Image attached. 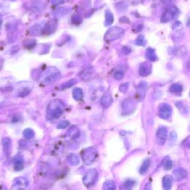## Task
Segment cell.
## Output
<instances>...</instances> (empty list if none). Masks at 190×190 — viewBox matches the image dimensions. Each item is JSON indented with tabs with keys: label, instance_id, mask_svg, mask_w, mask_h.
<instances>
[{
	"label": "cell",
	"instance_id": "cell-5",
	"mask_svg": "<svg viewBox=\"0 0 190 190\" xmlns=\"http://www.w3.org/2000/svg\"><path fill=\"white\" fill-rule=\"evenodd\" d=\"M98 176V173L96 169H90V170L86 173V175L83 177L82 182H83L84 184L86 186L92 185L94 184V182L97 181Z\"/></svg>",
	"mask_w": 190,
	"mask_h": 190
},
{
	"label": "cell",
	"instance_id": "cell-19",
	"mask_svg": "<svg viewBox=\"0 0 190 190\" xmlns=\"http://www.w3.org/2000/svg\"><path fill=\"white\" fill-rule=\"evenodd\" d=\"M73 97L76 100H80L83 97V92L82 90L80 88H76L73 90Z\"/></svg>",
	"mask_w": 190,
	"mask_h": 190
},
{
	"label": "cell",
	"instance_id": "cell-2",
	"mask_svg": "<svg viewBox=\"0 0 190 190\" xmlns=\"http://www.w3.org/2000/svg\"><path fill=\"white\" fill-rule=\"evenodd\" d=\"M123 34H124V30L123 28L118 27V26L110 28L105 34V41L108 42L114 41V40L120 38L123 35Z\"/></svg>",
	"mask_w": 190,
	"mask_h": 190
},
{
	"label": "cell",
	"instance_id": "cell-8",
	"mask_svg": "<svg viewBox=\"0 0 190 190\" xmlns=\"http://www.w3.org/2000/svg\"><path fill=\"white\" fill-rule=\"evenodd\" d=\"M167 138V129L166 127H160L157 132V140L159 145L164 144Z\"/></svg>",
	"mask_w": 190,
	"mask_h": 190
},
{
	"label": "cell",
	"instance_id": "cell-37",
	"mask_svg": "<svg viewBox=\"0 0 190 190\" xmlns=\"http://www.w3.org/2000/svg\"><path fill=\"white\" fill-rule=\"evenodd\" d=\"M123 50L125 51V53H126V54H129V53H130L131 50L129 49V48H128L127 47H124V48H123Z\"/></svg>",
	"mask_w": 190,
	"mask_h": 190
},
{
	"label": "cell",
	"instance_id": "cell-13",
	"mask_svg": "<svg viewBox=\"0 0 190 190\" xmlns=\"http://www.w3.org/2000/svg\"><path fill=\"white\" fill-rule=\"evenodd\" d=\"M13 162L14 164H15V170L17 171H19L22 170L24 167V164H23V159L21 155H18L14 157L13 159Z\"/></svg>",
	"mask_w": 190,
	"mask_h": 190
},
{
	"label": "cell",
	"instance_id": "cell-17",
	"mask_svg": "<svg viewBox=\"0 0 190 190\" xmlns=\"http://www.w3.org/2000/svg\"><path fill=\"white\" fill-rule=\"evenodd\" d=\"M173 179L172 177L169 176V175H166L163 177V186L165 189H171L172 186Z\"/></svg>",
	"mask_w": 190,
	"mask_h": 190
},
{
	"label": "cell",
	"instance_id": "cell-16",
	"mask_svg": "<svg viewBox=\"0 0 190 190\" xmlns=\"http://www.w3.org/2000/svg\"><path fill=\"white\" fill-rule=\"evenodd\" d=\"M80 135V131H79V129L77 127L75 126H73L71 127V128L68 129L67 131V135L71 138H75V137H77Z\"/></svg>",
	"mask_w": 190,
	"mask_h": 190
},
{
	"label": "cell",
	"instance_id": "cell-3",
	"mask_svg": "<svg viewBox=\"0 0 190 190\" xmlns=\"http://www.w3.org/2000/svg\"><path fill=\"white\" fill-rule=\"evenodd\" d=\"M177 14H178V9L175 6H169L167 8L161 17V22L163 23H168V22L172 20L175 17H176Z\"/></svg>",
	"mask_w": 190,
	"mask_h": 190
},
{
	"label": "cell",
	"instance_id": "cell-24",
	"mask_svg": "<svg viewBox=\"0 0 190 190\" xmlns=\"http://www.w3.org/2000/svg\"><path fill=\"white\" fill-rule=\"evenodd\" d=\"M149 165H150V160H149V159L145 160L144 162L143 163L142 166H141V167H140V172L141 174L145 173V172L148 170Z\"/></svg>",
	"mask_w": 190,
	"mask_h": 190
},
{
	"label": "cell",
	"instance_id": "cell-31",
	"mask_svg": "<svg viewBox=\"0 0 190 190\" xmlns=\"http://www.w3.org/2000/svg\"><path fill=\"white\" fill-rule=\"evenodd\" d=\"M123 76H124V72L122 71H116L114 74V79H116V80H118L123 79Z\"/></svg>",
	"mask_w": 190,
	"mask_h": 190
},
{
	"label": "cell",
	"instance_id": "cell-39",
	"mask_svg": "<svg viewBox=\"0 0 190 190\" xmlns=\"http://www.w3.org/2000/svg\"><path fill=\"white\" fill-rule=\"evenodd\" d=\"M12 1H13V0H12Z\"/></svg>",
	"mask_w": 190,
	"mask_h": 190
},
{
	"label": "cell",
	"instance_id": "cell-15",
	"mask_svg": "<svg viewBox=\"0 0 190 190\" xmlns=\"http://www.w3.org/2000/svg\"><path fill=\"white\" fill-rule=\"evenodd\" d=\"M44 26H45V24H42V23L36 24V25H34V27H32V28L31 29V33L32 34H34V35H39V34H40L42 31H43Z\"/></svg>",
	"mask_w": 190,
	"mask_h": 190
},
{
	"label": "cell",
	"instance_id": "cell-36",
	"mask_svg": "<svg viewBox=\"0 0 190 190\" xmlns=\"http://www.w3.org/2000/svg\"><path fill=\"white\" fill-rule=\"evenodd\" d=\"M172 166V162L170 160H168V161H166V162L165 163V169H170Z\"/></svg>",
	"mask_w": 190,
	"mask_h": 190
},
{
	"label": "cell",
	"instance_id": "cell-1",
	"mask_svg": "<svg viewBox=\"0 0 190 190\" xmlns=\"http://www.w3.org/2000/svg\"><path fill=\"white\" fill-rule=\"evenodd\" d=\"M64 105L60 100H56L50 103L48 107V118L49 119L59 118L63 113Z\"/></svg>",
	"mask_w": 190,
	"mask_h": 190
},
{
	"label": "cell",
	"instance_id": "cell-38",
	"mask_svg": "<svg viewBox=\"0 0 190 190\" xmlns=\"http://www.w3.org/2000/svg\"><path fill=\"white\" fill-rule=\"evenodd\" d=\"M2 25H3V19H2V17H0V30H1L2 28Z\"/></svg>",
	"mask_w": 190,
	"mask_h": 190
},
{
	"label": "cell",
	"instance_id": "cell-20",
	"mask_svg": "<svg viewBox=\"0 0 190 190\" xmlns=\"http://www.w3.org/2000/svg\"><path fill=\"white\" fill-rule=\"evenodd\" d=\"M114 22V16L109 10L106 11V25H111Z\"/></svg>",
	"mask_w": 190,
	"mask_h": 190
},
{
	"label": "cell",
	"instance_id": "cell-18",
	"mask_svg": "<svg viewBox=\"0 0 190 190\" xmlns=\"http://www.w3.org/2000/svg\"><path fill=\"white\" fill-rule=\"evenodd\" d=\"M11 140L9 137H4L3 139V150L6 154L9 152L10 149H11Z\"/></svg>",
	"mask_w": 190,
	"mask_h": 190
},
{
	"label": "cell",
	"instance_id": "cell-22",
	"mask_svg": "<svg viewBox=\"0 0 190 190\" xmlns=\"http://www.w3.org/2000/svg\"><path fill=\"white\" fill-rule=\"evenodd\" d=\"M68 161H69L72 165H77L79 164V162H80V159H79L78 156L74 154L70 155L68 157Z\"/></svg>",
	"mask_w": 190,
	"mask_h": 190
},
{
	"label": "cell",
	"instance_id": "cell-26",
	"mask_svg": "<svg viewBox=\"0 0 190 190\" xmlns=\"http://www.w3.org/2000/svg\"><path fill=\"white\" fill-rule=\"evenodd\" d=\"M171 92L175 94H178L182 92V86L180 84H174L171 87Z\"/></svg>",
	"mask_w": 190,
	"mask_h": 190
},
{
	"label": "cell",
	"instance_id": "cell-25",
	"mask_svg": "<svg viewBox=\"0 0 190 190\" xmlns=\"http://www.w3.org/2000/svg\"><path fill=\"white\" fill-rule=\"evenodd\" d=\"M34 135H35V133H34V131L31 129H26L23 133V137L27 139H31L32 137H34Z\"/></svg>",
	"mask_w": 190,
	"mask_h": 190
},
{
	"label": "cell",
	"instance_id": "cell-33",
	"mask_svg": "<svg viewBox=\"0 0 190 190\" xmlns=\"http://www.w3.org/2000/svg\"><path fill=\"white\" fill-rule=\"evenodd\" d=\"M129 88V83H125V84H122L120 86V91L123 94H125V93L127 92V91H128Z\"/></svg>",
	"mask_w": 190,
	"mask_h": 190
},
{
	"label": "cell",
	"instance_id": "cell-14",
	"mask_svg": "<svg viewBox=\"0 0 190 190\" xmlns=\"http://www.w3.org/2000/svg\"><path fill=\"white\" fill-rule=\"evenodd\" d=\"M56 28V23L55 22L52 21L50 22L47 24H45V26H44L43 28V31L45 32L46 34H51L52 32H54L55 31Z\"/></svg>",
	"mask_w": 190,
	"mask_h": 190
},
{
	"label": "cell",
	"instance_id": "cell-6",
	"mask_svg": "<svg viewBox=\"0 0 190 190\" xmlns=\"http://www.w3.org/2000/svg\"><path fill=\"white\" fill-rule=\"evenodd\" d=\"M172 109L171 106L166 103H163L160 106L159 116L163 119H167L171 116Z\"/></svg>",
	"mask_w": 190,
	"mask_h": 190
},
{
	"label": "cell",
	"instance_id": "cell-23",
	"mask_svg": "<svg viewBox=\"0 0 190 190\" xmlns=\"http://www.w3.org/2000/svg\"><path fill=\"white\" fill-rule=\"evenodd\" d=\"M31 92V88H28V87H23V88H20L19 92H17V96L19 97H25Z\"/></svg>",
	"mask_w": 190,
	"mask_h": 190
},
{
	"label": "cell",
	"instance_id": "cell-11",
	"mask_svg": "<svg viewBox=\"0 0 190 190\" xmlns=\"http://www.w3.org/2000/svg\"><path fill=\"white\" fill-rule=\"evenodd\" d=\"M174 176L177 181H181L187 178V172L183 169H178L174 171Z\"/></svg>",
	"mask_w": 190,
	"mask_h": 190
},
{
	"label": "cell",
	"instance_id": "cell-21",
	"mask_svg": "<svg viewBox=\"0 0 190 190\" xmlns=\"http://www.w3.org/2000/svg\"><path fill=\"white\" fill-rule=\"evenodd\" d=\"M146 58L149 59L151 61H155V60H157V56L156 54H155V51L154 49L152 48H149V49L147 50L146 51Z\"/></svg>",
	"mask_w": 190,
	"mask_h": 190
},
{
	"label": "cell",
	"instance_id": "cell-12",
	"mask_svg": "<svg viewBox=\"0 0 190 190\" xmlns=\"http://www.w3.org/2000/svg\"><path fill=\"white\" fill-rule=\"evenodd\" d=\"M151 66L147 62H144L140 66V69H139V73L141 76H147L151 73Z\"/></svg>",
	"mask_w": 190,
	"mask_h": 190
},
{
	"label": "cell",
	"instance_id": "cell-35",
	"mask_svg": "<svg viewBox=\"0 0 190 190\" xmlns=\"http://www.w3.org/2000/svg\"><path fill=\"white\" fill-rule=\"evenodd\" d=\"M68 125H69V123L68 122V121H62V122H60L59 123V126H57L58 129H65L66 128Z\"/></svg>",
	"mask_w": 190,
	"mask_h": 190
},
{
	"label": "cell",
	"instance_id": "cell-29",
	"mask_svg": "<svg viewBox=\"0 0 190 190\" xmlns=\"http://www.w3.org/2000/svg\"><path fill=\"white\" fill-rule=\"evenodd\" d=\"M103 188H104V189H115L114 182L112 181H107L106 183L104 184Z\"/></svg>",
	"mask_w": 190,
	"mask_h": 190
},
{
	"label": "cell",
	"instance_id": "cell-10",
	"mask_svg": "<svg viewBox=\"0 0 190 190\" xmlns=\"http://www.w3.org/2000/svg\"><path fill=\"white\" fill-rule=\"evenodd\" d=\"M112 101L113 98L112 94L109 92H107L103 95L102 98H101V105L104 108H108L112 103Z\"/></svg>",
	"mask_w": 190,
	"mask_h": 190
},
{
	"label": "cell",
	"instance_id": "cell-7",
	"mask_svg": "<svg viewBox=\"0 0 190 190\" xmlns=\"http://www.w3.org/2000/svg\"><path fill=\"white\" fill-rule=\"evenodd\" d=\"M60 73L57 70H56V71H54L53 73H50V71L46 72L45 77H44L43 81L42 83L45 85H48L51 83L55 81V80L60 77Z\"/></svg>",
	"mask_w": 190,
	"mask_h": 190
},
{
	"label": "cell",
	"instance_id": "cell-9",
	"mask_svg": "<svg viewBox=\"0 0 190 190\" xmlns=\"http://www.w3.org/2000/svg\"><path fill=\"white\" fill-rule=\"evenodd\" d=\"M28 187L27 180L24 177H17L13 182V189H25Z\"/></svg>",
	"mask_w": 190,
	"mask_h": 190
},
{
	"label": "cell",
	"instance_id": "cell-28",
	"mask_svg": "<svg viewBox=\"0 0 190 190\" xmlns=\"http://www.w3.org/2000/svg\"><path fill=\"white\" fill-rule=\"evenodd\" d=\"M82 17L80 16L77 15V14H74V15L72 16L71 17V21L72 23L75 25H79L82 23Z\"/></svg>",
	"mask_w": 190,
	"mask_h": 190
},
{
	"label": "cell",
	"instance_id": "cell-4",
	"mask_svg": "<svg viewBox=\"0 0 190 190\" xmlns=\"http://www.w3.org/2000/svg\"><path fill=\"white\" fill-rule=\"evenodd\" d=\"M97 157V151L94 148H88L82 151V159L86 165L94 163Z\"/></svg>",
	"mask_w": 190,
	"mask_h": 190
},
{
	"label": "cell",
	"instance_id": "cell-27",
	"mask_svg": "<svg viewBox=\"0 0 190 190\" xmlns=\"http://www.w3.org/2000/svg\"><path fill=\"white\" fill-rule=\"evenodd\" d=\"M76 82H77V80H75V79H73V80H69L68 82H65L64 84H62V86H61V88H62V89H65V88H70V87L74 86V85L76 83Z\"/></svg>",
	"mask_w": 190,
	"mask_h": 190
},
{
	"label": "cell",
	"instance_id": "cell-34",
	"mask_svg": "<svg viewBox=\"0 0 190 190\" xmlns=\"http://www.w3.org/2000/svg\"><path fill=\"white\" fill-rule=\"evenodd\" d=\"M135 184V182L133 181H131V180H128V181H126V183H125V187L126 188V189H131V188H132L133 186Z\"/></svg>",
	"mask_w": 190,
	"mask_h": 190
},
{
	"label": "cell",
	"instance_id": "cell-32",
	"mask_svg": "<svg viewBox=\"0 0 190 190\" xmlns=\"http://www.w3.org/2000/svg\"><path fill=\"white\" fill-rule=\"evenodd\" d=\"M145 43V40H144V36H143L140 35L137 38L136 44L137 45H140V46L144 45Z\"/></svg>",
	"mask_w": 190,
	"mask_h": 190
},
{
	"label": "cell",
	"instance_id": "cell-30",
	"mask_svg": "<svg viewBox=\"0 0 190 190\" xmlns=\"http://www.w3.org/2000/svg\"><path fill=\"white\" fill-rule=\"evenodd\" d=\"M70 0H52L51 1V5L53 6H59L63 4L68 3Z\"/></svg>",
	"mask_w": 190,
	"mask_h": 190
}]
</instances>
